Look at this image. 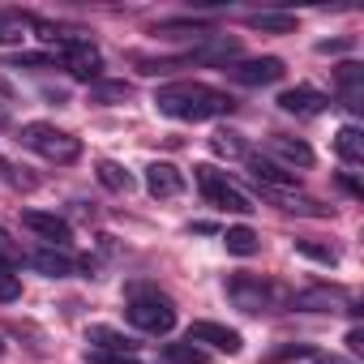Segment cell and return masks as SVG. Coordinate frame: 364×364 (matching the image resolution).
I'll list each match as a JSON object with an SVG mask.
<instances>
[{"label":"cell","mask_w":364,"mask_h":364,"mask_svg":"<svg viewBox=\"0 0 364 364\" xmlns=\"http://www.w3.org/2000/svg\"><path fill=\"white\" fill-rule=\"evenodd\" d=\"M86 343H90V351H124V355H137V343L129 334L112 330V326H90L86 330Z\"/></svg>","instance_id":"ac0fdd59"},{"label":"cell","mask_w":364,"mask_h":364,"mask_svg":"<svg viewBox=\"0 0 364 364\" xmlns=\"http://www.w3.org/2000/svg\"><path fill=\"white\" fill-rule=\"evenodd\" d=\"M90 99H95V103H116V99H129V82H103V77H99V82L90 86Z\"/></svg>","instance_id":"83f0119b"},{"label":"cell","mask_w":364,"mask_h":364,"mask_svg":"<svg viewBox=\"0 0 364 364\" xmlns=\"http://www.w3.org/2000/svg\"><path fill=\"white\" fill-rule=\"evenodd\" d=\"M99 185H103V189H112V193H133L137 180H133V171H129V167H120L116 159H103V163H99Z\"/></svg>","instance_id":"44dd1931"},{"label":"cell","mask_w":364,"mask_h":364,"mask_svg":"<svg viewBox=\"0 0 364 364\" xmlns=\"http://www.w3.org/2000/svg\"><path fill=\"white\" fill-rule=\"evenodd\" d=\"M26 31H31V18H26V14H0V48L22 43Z\"/></svg>","instance_id":"484cf974"},{"label":"cell","mask_w":364,"mask_h":364,"mask_svg":"<svg viewBox=\"0 0 364 364\" xmlns=\"http://www.w3.org/2000/svg\"><path fill=\"white\" fill-rule=\"evenodd\" d=\"M5 120H9V112H5V107H0V124H5Z\"/></svg>","instance_id":"f35d334b"},{"label":"cell","mask_w":364,"mask_h":364,"mask_svg":"<svg viewBox=\"0 0 364 364\" xmlns=\"http://www.w3.org/2000/svg\"><path fill=\"white\" fill-rule=\"evenodd\" d=\"M245 26L249 31H266V35H291L296 31V18L291 14H249Z\"/></svg>","instance_id":"603a6c76"},{"label":"cell","mask_w":364,"mask_h":364,"mask_svg":"<svg viewBox=\"0 0 364 364\" xmlns=\"http://www.w3.org/2000/svg\"><path fill=\"white\" fill-rule=\"evenodd\" d=\"M228 296H232V304L240 313H253V317L257 313H274L279 304H287V291L266 283V279H257V274H232L228 279Z\"/></svg>","instance_id":"3957f363"},{"label":"cell","mask_w":364,"mask_h":364,"mask_svg":"<svg viewBox=\"0 0 364 364\" xmlns=\"http://www.w3.org/2000/svg\"><path fill=\"white\" fill-rule=\"evenodd\" d=\"M31 266H35L39 274H48V279H69V274L77 270V262H73L69 253H56V249H39V253L31 257Z\"/></svg>","instance_id":"d6986e66"},{"label":"cell","mask_w":364,"mask_h":364,"mask_svg":"<svg viewBox=\"0 0 364 364\" xmlns=\"http://www.w3.org/2000/svg\"><path fill=\"white\" fill-rule=\"evenodd\" d=\"M223 245H228V253H236V257H253L257 249H262V240H257V232L253 228H228L223 232Z\"/></svg>","instance_id":"cb8c5ba5"},{"label":"cell","mask_w":364,"mask_h":364,"mask_svg":"<svg viewBox=\"0 0 364 364\" xmlns=\"http://www.w3.org/2000/svg\"><path fill=\"white\" fill-rule=\"evenodd\" d=\"M189 343L210 347V351H219V355H236V351L245 347L240 334H236L232 326H219V321H193V326H189Z\"/></svg>","instance_id":"52a82bcc"},{"label":"cell","mask_w":364,"mask_h":364,"mask_svg":"<svg viewBox=\"0 0 364 364\" xmlns=\"http://www.w3.org/2000/svg\"><path fill=\"white\" fill-rule=\"evenodd\" d=\"M14 69H56V65H52V56H39V52H22V56H14Z\"/></svg>","instance_id":"d6a6232c"},{"label":"cell","mask_w":364,"mask_h":364,"mask_svg":"<svg viewBox=\"0 0 364 364\" xmlns=\"http://www.w3.org/2000/svg\"><path fill=\"white\" fill-rule=\"evenodd\" d=\"M266 150L274 154V163L279 167H287V171H296V167H309L313 163V146L309 141H300V137H283V133H274V137H266Z\"/></svg>","instance_id":"9a60e30c"},{"label":"cell","mask_w":364,"mask_h":364,"mask_svg":"<svg viewBox=\"0 0 364 364\" xmlns=\"http://www.w3.org/2000/svg\"><path fill=\"white\" fill-rule=\"evenodd\" d=\"M228 73L240 82V86H270L283 77V60L279 56H257V60H236L228 65Z\"/></svg>","instance_id":"ba28073f"},{"label":"cell","mask_w":364,"mask_h":364,"mask_svg":"<svg viewBox=\"0 0 364 364\" xmlns=\"http://www.w3.org/2000/svg\"><path fill=\"white\" fill-rule=\"evenodd\" d=\"M262 198H266L270 206L287 210V215H309V219H330V215H334V206H321L317 198H304V193H296V189H262Z\"/></svg>","instance_id":"9c48e42d"},{"label":"cell","mask_w":364,"mask_h":364,"mask_svg":"<svg viewBox=\"0 0 364 364\" xmlns=\"http://www.w3.org/2000/svg\"><path fill=\"white\" fill-rule=\"evenodd\" d=\"M347 48H351V39H326V43H317L321 56H334V52H347Z\"/></svg>","instance_id":"e575fe53"},{"label":"cell","mask_w":364,"mask_h":364,"mask_svg":"<svg viewBox=\"0 0 364 364\" xmlns=\"http://www.w3.org/2000/svg\"><path fill=\"white\" fill-rule=\"evenodd\" d=\"M338 185H343V189H347L351 198H360V193H364V189H360V180H355V176H338Z\"/></svg>","instance_id":"8d00e7d4"},{"label":"cell","mask_w":364,"mask_h":364,"mask_svg":"<svg viewBox=\"0 0 364 364\" xmlns=\"http://www.w3.org/2000/svg\"><path fill=\"white\" fill-rule=\"evenodd\" d=\"M334 86H338V99H343L351 112H360V107H364V69H360L355 60L338 65V73H334Z\"/></svg>","instance_id":"e0dca14e"},{"label":"cell","mask_w":364,"mask_h":364,"mask_svg":"<svg viewBox=\"0 0 364 364\" xmlns=\"http://www.w3.org/2000/svg\"><path fill=\"white\" fill-rule=\"evenodd\" d=\"M287 304L296 313H338V309H351L355 313V304H347V296L338 287H304V291L287 296Z\"/></svg>","instance_id":"8992f818"},{"label":"cell","mask_w":364,"mask_h":364,"mask_svg":"<svg viewBox=\"0 0 364 364\" xmlns=\"http://www.w3.org/2000/svg\"><path fill=\"white\" fill-rule=\"evenodd\" d=\"M154 107L171 120H219V116H232L236 112V99L228 90H215V86H202V82H167L154 90Z\"/></svg>","instance_id":"6da1fadb"},{"label":"cell","mask_w":364,"mask_h":364,"mask_svg":"<svg viewBox=\"0 0 364 364\" xmlns=\"http://www.w3.org/2000/svg\"><path fill=\"white\" fill-rule=\"evenodd\" d=\"M154 35H193V39H210V22L206 18H171V22H159Z\"/></svg>","instance_id":"7402d4cb"},{"label":"cell","mask_w":364,"mask_h":364,"mask_svg":"<svg viewBox=\"0 0 364 364\" xmlns=\"http://www.w3.org/2000/svg\"><path fill=\"white\" fill-rule=\"evenodd\" d=\"M193 180H198V189L206 193L210 206L232 210V215H249V210H253V202L228 180V171H219V167H210V163H198V167H193Z\"/></svg>","instance_id":"5b68a950"},{"label":"cell","mask_w":364,"mask_h":364,"mask_svg":"<svg viewBox=\"0 0 364 364\" xmlns=\"http://www.w3.org/2000/svg\"><path fill=\"white\" fill-rule=\"evenodd\" d=\"M313 355V343H287V347H274L266 360L270 364H283V360H309Z\"/></svg>","instance_id":"1f68e13d"},{"label":"cell","mask_w":364,"mask_h":364,"mask_svg":"<svg viewBox=\"0 0 364 364\" xmlns=\"http://www.w3.org/2000/svg\"><path fill=\"white\" fill-rule=\"evenodd\" d=\"M245 167H249V176L257 180L262 189H296V171L279 167V163L266 159V154H245Z\"/></svg>","instance_id":"5bb4252c"},{"label":"cell","mask_w":364,"mask_h":364,"mask_svg":"<svg viewBox=\"0 0 364 364\" xmlns=\"http://www.w3.org/2000/svg\"><path fill=\"white\" fill-rule=\"evenodd\" d=\"M22 223H26L39 240H48L52 249H69V240H73V228H69L60 215H48V210H22Z\"/></svg>","instance_id":"30bf717a"},{"label":"cell","mask_w":364,"mask_h":364,"mask_svg":"<svg viewBox=\"0 0 364 364\" xmlns=\"http://www.w3.org/2000/svg\"><path fill=\"white\" fill-rule=\"evenodd\" d=\"M146 189H150V198H180L185 193V171L167 159H154L146 167Z\"/></svg>","instance_id":"8fae6325"},{"label":"cell","mask_w":364,"mask_h":364,"mask_svg":"<svg viewBox=\"0 0 364 364\" xmlns=\"http://www.w3.org/2000/svg\"><path fill=\"white\" fill-rule=\"evenodd\" d=\"M22 296V274H14L9 266H0V304H14Z\"/></svg>","instance_id":"4dcf8cb0"},{"label":"cell","mask_w":364,"mask_h":364,"mask_svg":"<svg viewBox=\"0 0 364 364\" xmlns=\"http://www.w3.org/2000/svg\"><path fill=\"white\" fill-rule=\"evenodd\" d=\"M313 364H355V360H343V355H321V360H313Z\"/></svg>","instance_id":"74e56055"},{"label":"cell","mask_w":364,"mask_h":364,"mask_svg":"<svg viewBox=\"0 0 364 364\" xmlns=\"http://www.w3.org/2000/svg\"><path fill=\"white\" fill-rule=\"evenodd\" d=\"M334 150H338V159L343 163H364V133L355 129V124H343L338 133H334Z\"/></svg>","instance_id":"ffe728a7"},{"label":"cell","mask_w":364,"mask_h":364,"mask_svg":"<svg viewBox=\"0 0 364 364\" xmlns=\"http://www.w3.org/2000/svg\"><path fill=\"white\" fill-rule=\"evenodd\" d=\"M90 364H141L137 355H124V351H86Z\"/></svg>","instance_id":"836d02e7"},{"label":"cell","mask_w":364,"mask_h":364,"mask_svg":"<svg viewBox=\"0 0 364 364\" xmlns=\"http://www.w3.org/2000/svg\"><path fill=\"white\" fill-rule=\"evenodd\" d=\"M236 56H240V39H228V35H210V39H202L193 52H185V65H236Z\"/></svg>","instance_id":"7c38bea8"},{"label":"cell","mask_w":364,"mask_h":364,"mask_svg":"<svg viewBox=\"0 0 364 364\" xmlns=\"http://www.w3.org/2000/svg\"><path fill=\"white\" fill-rule=\"evenodd\" d=\"M124 313L141 334H167L176 326V304L167 296H159V291H133Z\"/></svg>","instance_id":"277c9868"},{"label":"cell","mask_w":364,"mask_h":364,"mask_svg":"<svg viewBox=\"0 0 364 364\" xmlns=\"http://www.w3.org/2000/svg\"><path fill=\"white\" fill-rule=\"evenodd\" d=\"M279 107L287 112V116H321L326 107H330V95H321V90H313V86H291V90H283L279 95Z\"/></svg>","instance_id":"4fadbf2b"},{"label":"cell","mask_w":364,"mask_h":364,"mask_svg":"<svg viewBox=\"0 0 364 364\" xmlns=\"http://www.w3.org/2000/svg\"><path fill=\"white\" fill-rule=\"evenodd\" d=\"M65 69H69V77L73 82H99L103 77V56H99V48L95 43H86V48H77L73 56H65Z\"/></svg>","instance_id":"2e32d148"},{"label":"cell","mask_w":364,"mask_h":364,"mask_svg":"<svg viewBox=\"0 0 364 364\" xmlns=\"http://www.w3.org/2000/svg\"><path fill=\"white\" fill-rule=\"evenodd\" d=\"M347 347H351V351H364V330H360V326L347 330Z\"/></svg>","instance_id":"d590c367"},{"label":"cell","mask_w":364,"mask_h":364,"mask_svg":"<svg viewBox=\"0 0 364 364\" xmlns=\"http://www.w3.org/2000/svg\"><path fill=\"white\" fill-rule=\"evenodd\" d=\"M22 262H26V257H22V245L9 236V228H0V266L14 270V266H22Z\"/></svg>","instance_id":"f546056e"},{"label":"cell","mask_w":364,"mask_h":364,"mask_svg":"<svg viewBox=\"0 0 364 364\" xmlns=\"http://www.w3.org/2000/svg\"><path fill=\"white\" fill-rule=\"evenodd\" d=\"M296 253H304V257H313V262H321V266H334V262H338V249L317 245V240H296Z\"/></svg>","instance_id":"f1b7e54d"},{"label":"cell","mask_w":364,"mask_h":364,"mask_svg":"<svg viewBox=\"0 0 364 364\" xmlns=\"http://www.w3.org/2000/svg\"><path fill=\"white\" fill-rule=\"evenodd\" d=\"M22 146H31L35 154H43L48 163H77L82 159V141L56 124H43V120H31L22 124Z\"/></svg>","instance_id":"7a4b0ae2"},{"label":"cell","mask_w":364,"mask_h":364,"mask_svg":"<svg viewBox=\"0 0 364 364\" xmlns=\"http://www.w3.org/2000/svg\"><path fill=\"white\" fill-rule=\"evenodd\" d=\"M163 355H167L171 364H206V360H210V351L198 347V343H189V338H185V343H167Z\"/></svg>","instance_id":"d4e9b609"},{"label":"cell","mask_w":364,"mask_h":364,"mask_svg":"<svg viewBox=\"0 0 364 364\" xmlns=\"http://www.w3.org/2000/svg\"><path fill=\"white\" fill-rule=\"evenodd\" d=\"M210 146H215V154H223V159H245V154H249L245 137H240V133H228V129H219V133L210 137Z\"/></svg>","instance_id":"4316f807"},{"label":"cell","mask_w":364,"mask_h":364,"mask_svg":"<svg viewBox=\"0 0 364 364\" xmlns=\"http://www.w3.org/2000/svg\"><path fill=\"white\" fill-rule=\"evenodd\" d=\"M0 351H5V343H0Z\"/></svg>","instance_id":"ab89813d"}]
</instances>
